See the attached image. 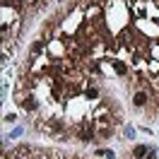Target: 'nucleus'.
<instances>
[{"instance_id":"nucleus-1","label":"nucleus","mask_w":159,"mask_h":159,"mask_svg":"<svg viewBox=\"0 0 159 159\" xmlns=\"http://www.w3.org/2000/svg\"><path fill=\"white\" fill-rule=\"evenodd\" d=\"M147 101H149V97L145 94V92H138V94L133 97V104H135L138 109H142V106H147Z\"/></svg>"},{"instance_id":"nucleus-3","label":"nucleus","mask_w":159,"mask_h":159,"mask_svg":"<svg viewBox=\"0 0 159 159\" xmlns=\"http://www.w3.org/2000/svg\"><path fill=\"white\" fill-rule=\"evenodd\" d=\"M22 104H24V111H29V113L39 109V104H36V99H34V97H27V99L22 101Z\"/></svg>"},{"instance_id":"nucleus-13","label":"nucleus","mask_w":159,"mask_h":159,"mask_svg":"<svg viewBox=\"0 0 159 159\" xmlns=\"http://www.w3.org/2000/svg\"><path fill=\"white\" fill-rule=\"evenodd\" d=\"M87 99H97V89H87Z\"/></svg>"},{"instance_id":"nucleus-7","label":"nucleus","mask_w":159,"mask_h":159,"mask_svg":"<svg viewBox=\"0 0 159 159\" xmlns=\"http://www.w3.org/2000/svg\"><path fill=\"white\" fill-rule=\"evenodd\" d=\"M99 154H101L104 159H116V154H113L111 149H104V152H99Z\"/></svg>"},{"instance_id":"nucleus-4","label":"nucleus","mask_w":159,"mask_h":159,"mask_svg":"<svg viewBox=\"0 0 159 159\" xmlns=\"http://www.w3.org/2000/svg\"><path fill=\"white\" fill-rule=\"evenodd\" d=\"M113 70H116L118 75H125V72H128V68H125L123 60H113Z\"/></svg>"},{"instance_id":"nucleus-6","label":"nucleus","mask_w":159,"mask_h":159,"mask_svg":"<svg viewBox=\"0 0 159 159\" xmlns=\"http://www.w3.org/2000/svg\"><path fill=\"white\" fill-rule=\"evenodd\" d=\"M43 51V41H36L34 46H31V53H41Z\"/></svg>"},{"instance_id":"nucleus-5","label":"nucleus","mask_w":159,"mask_h":159,"mask_svg":"<svg viewBox=\"0 0 159 159\" xmlns=\"http://www.w3.org/2000/svg\"><path fill=\"white\" fill-rule=\"evenodd\" d=\"M80 140H82V142H89V140H94V130H82V133H80Z\"/></svg>"},{"instance_id":"nucleus-9","label":"nucleus","mask_w":159,"mask_h":159,"mask_svg":"<svg viewBox=\"0 0 159 159\" xmlns=\"http://www.w3.org/2000/svg\"><path fill=\"white\" fill-rule=\"evenodd\" d=\"M99 135H101V138H111V128H101Z\"/></svg>"},{"instance_id":"nucleus-12","label":"nucleus","mask_w":159,"mask_h":159,"mask_svg":"<svg viewBox=\"0 0 159 159\" xmlns=\"http://www.w3.org/2000/svg\"><path fill=\"white\" fill-rule=\"evenodd\" d=\"M15 120H17V116H15V113H7V116H5V123H15Z\"/></svg>"},{"instance_id":"nucleus-8","label":"nucleus","mask_w":159,"mask_h":159,"mask_svg":"<svg viewBox=\"0 0 159 159\" xmlns=\"http://www.w3.org/2000/svg\"><path fill=\"white\" fill-rule=\"evenodd\" d=\"M125 138H128V140L135 138V128H133V125H128V128H125Z\"/></svg>"},{"instance_id":"nucleus-2","label":"nucleus","mask_w":159,"mask_h":159,"mask_svg":"<svg viewBox=\"0 0 159 159\" xmlns=\"http://www.w3.org/2000/svg\"><path fill=\"white\" fill-rule=\"evenodd\" d=\"M147 152H149V147H145V145H135L133 157H135V159H145V157H147Z\"/></svg>"},{"instance_id":"nucleus-11","label":"nucleus","mask_w":159,"mask_h":159,"mask_svg":"<svg viewBox=\"0 0 159 159\" xmlns=\"http://www.w3.org/2000/svg\"><path fill=\"white\" fill-rule=\"evenodd\" d=\"M17 135H22V128H15V130H12V133H10V135H7V138H10V140H15V138H17Z\"/></svg>"},{"instance_id":"nucleus-10","label":"nucleus","mask_w":159,"mask_h":159,"mask_svg":"<svg viewBox=\"0 0 159 159\" xmlns=\"http://www.w3.org/2000/svg\"><path fill=\"white\" fill-rule=\"evenodd\" d=\"M145 159H157V149L149 147V152H147V157H145Z\"/></svg>"}]
</instances>
